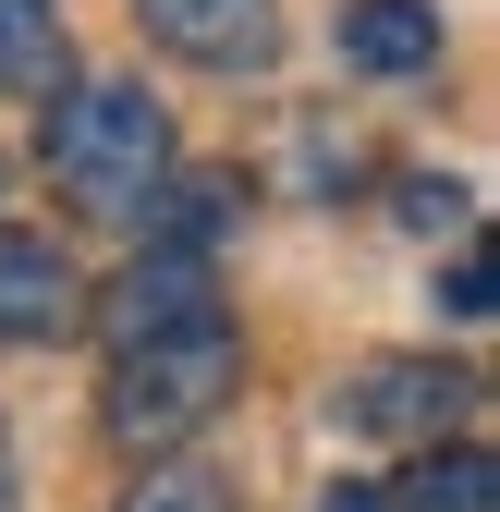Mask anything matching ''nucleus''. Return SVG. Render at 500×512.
I'll return each mask as SVG.
<instances>
[{
	"label": "nucleus",
	"mask_w": 500,
	"mask_h": 512,
	"mask_svg": "<svg viewBox=\"0 0 500 512\" xmlns=\"http://www.w3.org/2000/svg\"><path fill=\"white\" fill-rule=\"evenodd\" d=\"M244 391V330L232 317H183V330H147L110 354V439L122 452H171V439H196L220 403Z\"/></svg>",
	"instance_id": "nucleus-2"
},
{
	"label": "nucleus",
	"mask_w": 500,
	"mask_h": 512,
	"mask_svg": "<svg viewBox=\"0 0 500 512\" xmlns=\"http://www.w3.org/2000/svg\"><path fill=\"white\" fill-rule=\"evenodd\" d=\"M135 25L183 61H269L281 49V0H135Z\"/></svg>",
	"instance_id": "nucleus-6"
},
{
	"label": "nucleus",
	"mask_w": 500,
	"mask_h": 512,
	"mask_svg": "<svg viewBox=\"0 0 500 512\" xmlns=\"http://www.w3.org/2000/svg\"><path fill=\"white\" fill-rule=\"evenodd\" d=\"M49 183L74 196V220H147L159 183H171V110L147 86H61Z\"/></svg>",
	"instance_id": "nucleus-1"
},
{
	"label": "nucleus",
	"mask_w": 500,
	"mask_h": 512,
	"mask_svg": "<svg viewBox=\"0 0 500 512\" xmlns=\"http://www.w3.org/2000/svg\"><path fill=\"white\" fill-rule=\"evenodd\" d=\"M183 317H220V293H208V256H196V244H147L135 269L110 281L98 330H110V354H122V342H147V330H183Z\"/></svg>",
	"instance_id": "nucleus-4"
},
{
	"label": "nucleus",
	"mask_w": 500,
	"mask_h": 512,
	"mask_svg": "<svg viewBox=\"0 0 500 512\" xmlns=\"http://www.w3.org/2000/svg\"><path fill=\"white\" fill-rule=\"evenodd\" d=\"M0 86H13V98H61V86H74V49H61L49 0H0Z\"/></svg>",
	"instance_id": "nucleus-9"
},
{
	"label": "nucleus",
	"mask_w": 500,
	"mask_h": 512,
	"mask_svg": "<svg viewBox=\"0 0 500 512\" xmlns=\"http://www.w3.org/2000/svg\"><path fill=\"white\" fill-rule=\"evenodd\" d=\"M0 512H25V476H13V439H0Z\"/></svg>",
	"instance_id": "nucleus-14"
},
{
	"label": "nucleus",
	"mask_w": 500,
	"mask_h": 512,
	"mask_svg": "<svg viewBox=\"0 0 500 512\" xmlns=\"http://www.w3.org/2000/svg\"><path fill=\"white\" fill-rule=\"evenodd\" d=\"M122 512H232V488H220V476H196V464H159V476L122 488Z\"/></svg>",
	"instance_id": "nucleus-10"
},
{
	"label": "nucleus",
	"mask_w": 500,
	"mask_h": 512,
	"mask_svg": "<svg viewBox=\"0 0 500 512\" xmlns=\"http://www.w3.org/2000/svg\"><path fill=\"white\" fill-rule=\"evenodd\" d=\"M342 61L354 74H427L440 61V0H342Z\"/></svg>",
	"instance_id": "nucleus-7"
},
{
	"label": "nucleus",
	"mask_w": 500,
	"mask_h": 512,
	"mask_svg": "<svg viewBox=\"0 0 500 512\" xmlns=\"http://www.w3.org/2000/svg\"><path fill=\"white\" fill-rule=\"evenodd\" d=\"M318 512H391V488H330Z\"/></svg>",
	"instance_id": "nucleus-13"
},
{
	"label": "nucleus",
	"mask_w": 500,
	"mask_h": 512,
	"mask_svg": "<svg viewBox=\"0 0 500 512\" xmlns=\"http://www.w3.org/2000/svg\"><path fill=\"white\" fill-rule=\"evenodd\" d=\"M464 403H476V378L464 366H440V354H379V366H354V391H342V427L354 439H452L464 427Z\"/></svg>",
	"instance_id": "nucleus-3"
},
{
	"label": "nucleus",
	"mask_w": 500,
	"mask_h": 512,
	"mask_svg": "<svg viewBox=\"0 0 500 512\" xmlns=\"http://www.w3.org/2000/svg\"><path fill=\"white\" fill-rule=\"evenodd\" d=\"M391 512H500V464L476 439H427V452L391 476Z\"/></svg>",
	"instance_id": "nucleus-8"
},
{
	"label": "nucleus",
	"mask_w": 500,
	"mask_h": 512,
	"mask_svg": "<svg viewBox=\"0 0 500 512\" xmlns=\"http://www.w3.org/2000/svg\"><path fill=\"white\" fill-rule=\"evenodd\" d=\"M86 317V281L49 232H0V342H61Z\"/></svg>",
	"instance_id": "nucleus-5"
},
{
	"label": "nucleus",
	"mask_w": 500,
	"mask_h": 512,
	"mask_svg": "<svg viewBox=\"0 0 500 512\" xmlns=\"http://www.w3.org/2000/svg\"><path fill=\"white\" fill-rule=\"evenodd\" d=\"M440 305H452V317H488V305H500V293H488V256H476V244L452 256V281H440Z\"/></svg>",
	"instance_id": "nucleus-12"
},
{
	"label": "nucleus",
	"mask_w": 500,
	"mask_h": 512,
	"mask_svg": "<svg viewBox=\"0 0 500 512\" xmlns=\"http://www.w3.org/2000/svg\"><path fill=\"white\" fill-rule=\"evenodd\" d=\"M403 220L415 232H476V196L464 183H403Z\"/></svg>",
	"instance_id": "nucleus-11"
}]
</instances>
